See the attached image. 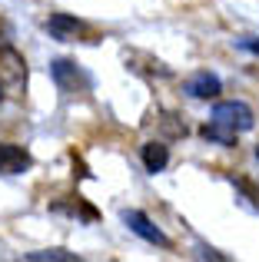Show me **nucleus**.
<instances>
[{"mask_svg": "<svg viewBox=\"0 0 259 262\" xmlns=\"http://www.w3.org/2000/svg\"><path fill=\"white\" fill-rule=\"evenodd\" d=\"M236 186H240V189H243V192H246V196H249V203H253V206H256V209H259V189H253V186H249V183H246V179H240V183H236Z\"/></svg>", "mask_w": 259, "mask_h": 262, "instance_id": "9b49d317", "label": "nucleus"}, {"mask_svg": "<svg viewBox=\"0 0 259 262\" xmlns=\"http://www.w3.org/2000/svg\"><path fill=\"white\" fill-rule=\"evenodd\" d=\"M50 77H53V83L60 86V93H83V90L90 86V77H87V73L80 70V63H73V60H53Z\"/></svg>", "mask_w": 259, "mask_h": 262, "instance_id": "7ed1b4c3", "label": "nucleus"}, {"mask_svg": "<svg viewBox=\"0 0 259 262\" xmlns=\"http://www.w3.org/2000/svg\"><path fill=\"white\" fill-rule=\"evenodd\" d=\"M256 160H259V146H256Z\"/></svg>", "mask_w": 259, "mask_h": 262, "instance_id": "4468645a", "label": "nucleus"}, {"mask_svg": "<svg viewBox=\"0 0 259 262\" xmlns=\"http://www.w3.org/2000/svg\"><path fill=\"white\" fill-rule=\"evenodd\" d=\"M27 93V60L13 47L0 50V103L24 100Z\"/></svg>", "mask_w": 259, "mask_h": 262, "instance_id": "f257e3e1", "label": "nucleus"}, {"mask_svg": "<svg viewBox=\"0 0 259 262\" xmlns=\"http://www.w3.org/2000/svg\"><path fill=\"white\" fill-rule=\"evenodd\" d=\"M200 256H203V259H220V262L226 259L223 252H216V249H200Z\"/></svg>", "mask_w": 259, "mask_h": 262, "instance_id": "ddd939ff", "label": "nucleus"}, {"mask_svg": "<svg viewBox=\"0 0 259 262\" xmlns=\"http://www.w3.org/2000/svg\"><path fill=\"white\" fill-rule=\"evenodd\" d=\"M236 43H240L243 50H249V53H259V37H246V40H236Z\"/></svg>", "mask_w": 259, "mask_h": 262, "instance_id": "f8f14e48", "label": "nucleus"}, {"mask_svg": "<svg viewBox=\"0 0 259 262\" xmlns=\"http://www.w3.org/2000/svg\"><path fill=\"white\" fill-rule=\"evenodd\" d=\"M203 140L220 143V146H233V143H236V129H229V126H223V123L209 120L206 126H203Z\"/></svg>", "mask_w": 259, "mask_h": 262, "instance_id": "1a4fd4ad", "label": "nucleus"}, {"mask_svg": "<svg viewBox=\"0 0 259 262\" xmlns=\"http://www.w3.org/2000/svg\"><path fill=\"white\" fill-rule=\"evenodd\" d=\"M30 166V153L24 146H13V143H0V173L17 176Z\"/></svg>", "mask_w": 259, "mask_h": 262, "instance_id": "0eeeda50", "label": "nucleus"}, {"mask_svg": "<svg viewBox=\"0 0 259 262\" xmlns=\"http://www.w3.org/2000/svg\"><path fill=\"white\" fill-rule=\"evenodd\" d=\"M169 163V149L163 146V143H143V166H146V173H163Z\"/></svg>", "mask_w": 259, "mask_h": 262, "instance_id": "6e6552de", "label": "nucleus"}, {"mask_svg": "<svg viewBox=\"0 0 259 262\" xmlns=\"http://www.w3.org/2000/svg\"><path fill=\"white\" fill-rule=\"evenodd\" d=\"M213 123H223V126L236 129V133H249L256 126V116L249 110V103L243 100H223L213 106Z\"/></svg>", "mask_w": 259, "mask_h": 262, "instance_id": "f03ea898", "label": "nucleus"}, {"mask_svg": "<svg viewBox=\"0 0 259 262\" xmlns=\"http://www.w3.org/2000/svg\"><path fill=\"white\" fill-rule=\"evenodd\" d=\"M183 90H186L193 100H213V96L223 93V80L209 70H200V73H193V77H186Z\"/></svg>", "mask_w": 259, "mask_h": 262, "instance_id": "39448f33", "label": "nucleus"}, {"mask_svg": "<svg viewBox=\"0 0 259 262\" xmlns=\"http://www.w3.org/2000/svg\"><path fill=\"white\" fill-rule=\"evenodd\" d=\"M123 223L130 226V232H136L140 239H146L149 246H160V249H169V236L160 229V226H153V219L146 216V212H140V209H123Z\"/></svg>", "mask_w": 259, "mask_h": 262, "instance_id": "20e7f679", "label": "nucleus"}, {"mask_svg": "<svg viewBox=\"0 0 259 262\" xmlns=\"http://www.w3.org/2000/svg\"><path fill=\"white\" fill-rule=\"evenodd\" d=\"M80 256L70 249H44V252H27V262H77Z\"/></svg>", "mask_w": 259, "mask_h": 262, "instance_id": "9d476101", "label": "nucleus"}, {"mask_svg": "<svg viewBox=\"0 0 259 262\" xmlns=\"http://www.w3.org/2000/svg\"><path fill=\"white\" fill-rule=\"evenodd\" d=\"M44 27L57 40H67V43H70V40H80L87 33V24H83V20H77V17H70V13H50V20H47Z\"/></svg>", "mask_w": 259, "mask_h": 262, "instance_id": "423d86ee", "label": "nucleus"}]
</instances>
